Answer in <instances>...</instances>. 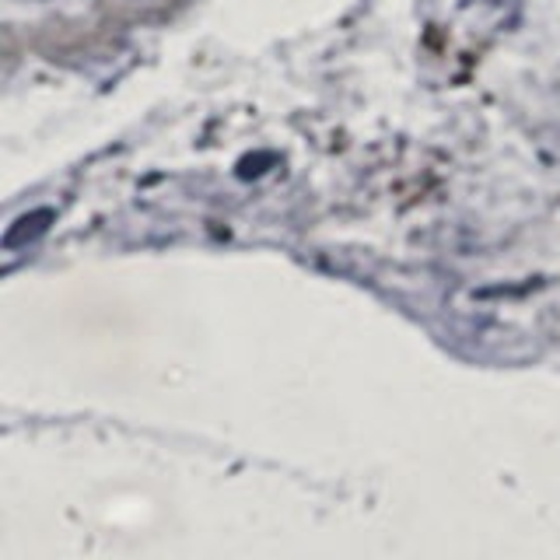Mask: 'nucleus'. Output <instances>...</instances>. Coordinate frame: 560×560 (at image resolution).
Masks as SVG:
<instances>
[{"label": "nucleus", "instance_id": "obj_1", "mask_svg": "<svg viewBox=\"0 0 560 560\" xmlns=\"http://www.w3.org/2000/svg\"><path fill=\"white\" fill-rule=\"evenodd\" d=\"M52 221V210H35V214H25L22 221H14L4 235V249H18V245H25L32 238H39Z\"/></svg>", "mask_w": 560, "mask_h": 560}]
</instances>
